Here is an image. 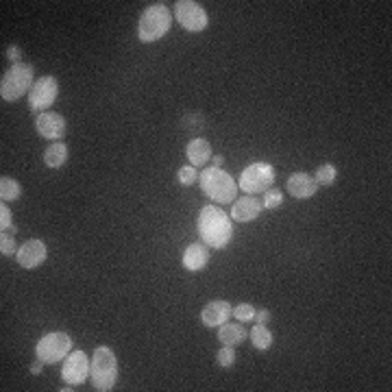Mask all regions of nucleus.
<instances>
[{
	"label": "nucleus",
	"mask_w": 392,
	"mask_h": 392,
	"mask_svg": "<svg viewBox=\"0 0 392 392\" xmlns=\"http://www.w3.org/2000/svg\"><path fill=\"white\" fill-rule=\"evenodd\" d=\"M196 227H198L203 244H207L209 249L220 251L233 238V227H231L229 214H225L222 209H218L214 205H207V207L201 209Z\"/></svg>",
	"instance_id": "nucleus-1"
},
{
	"label": "nucleus",
	"mask_w": 392,
	"mask_h": 392,
	"mask_svg": "<svg viewBox=\"0 0 392 392\" xmlns=\"http://www.w3.org/2000/svg\"><path fill=\"white\" fill-rule=\"evenodd\" d=\"M33 85H35L33 66L18 61L3 74V81H0V96H3L5 102H16L24 94H29Z\"/></svg>",
	"instance_id": "nucleus-2"
},
{
	"label": "nucleus",
	"mask_w": 392,
	"mask_h": 392,
	"mask_svg": "<svg viewBox=\"0 0 392 392\" xmlns=\"http://www.w3.org/2000/svg\"><path fill=\"white\" fill-rule=\"evenodd\" d=\"M198 183H201L203 194L216 203H231V201H235V194H238L235 181L222 168H212V166L205 168L198 174Z\"/></svg>",
	"instance_id": "nucleus-3"
},
{
	"label": "nucleus",
	"mask_w": 392,
	"mask_h": 392,
	"mask_svg": "<svg viewBox=\"0 0 392 392\" xmlns=\"http://www.w3.org/2000/svg\"><path fill=\"white\" fill-rule=\"evenodd\" d=\"M172 26V13L166 5H150L144 9L138 22V37L144 44L162 40Z\"/></svg>",
	"instance_id": "nucleus-4"
},
{
	"label": "nucleus",
	"mask_w": 392,
	"mask_h": 392,
	"mask_svg": "<svg viewBox=\"0 0 392 392\" xmlns=\"http://www.w3.org/2000/svg\"><path fill=\"white\" fill-rule=\"evenodd\" d=\"M118 379V360L109 347H98L92 355V384L98 392H107Z\"/></svg>",
	"instance_id": "nucleus-5"
},
{
	"label": "nucleus",
	"mask_w": 392,
	"mask_h": 392,
	"mask_svg": "<svg viewBox=\"0 0 392 392\" xmlns=\"http://www.w3.org/2000/svg\"><path fill=\"white\" fill-rule=\"evenodd\" d=\"M70 351H72V338L66 331L46 333L35 347V355L44 364H57V362L66 360V355Z\"/></svg>",
	"instance_id": "nucleus-6"
},
{
	"label": "nucleus",
	"mask_w": 392,
	"mask_h": 392,
	"mask_svg": "<svg viewBox=\"0 0 392 392\" xmlns=\"http://www.w3.org/2000/svg\"><path fill=\"white\" fill-rule=\"evenodd\" d=\"M275 183V168L266 162H255L247 166L240 174V188L247 194H261L268 192Z\"/></svg>",
	"instance_id": "nucleus-7"
},
{
	"label": "nucleus",
	"mask_w": 392,
	"mask_h": 392,
	"mask_svg": "<svg viewBox=\"0 0 392 392\" xmlns=\"http://www.w3.org/2000/svg\"><path fill=\"white\" fill-rule=\"evenodd\" d=\"M57 96H59V81L55 76L44 74V76L37 78L35 85L29 92V107L33 112L44 114L46 109H50L52 105H55Z\"/></svg>",
	"instance_id": "nucleus-8"
},
{
	"label": "nucleus",
	"mask_w": 392,
	"mask_h": 392,
	"mask_svg": "<svg viewBox=\"0 0 392 392\" xmlns=\"http://www.w3.org/2000/svg\"><path fill=\"white\" fill-rule=\"evenodd\" d=\"M174 13L179 24L190 33H201L207 29V22H209L207 11L198 3H194V0H179L174 5Z\"/></svg>",
	"instance_id": "nucleus-9"
},
{
	"label": "nucleus",
	"mask_w": 392,
	"mask_h": 392,
	"mask_svg": "<svg viewBox=\"0 0 392 392\" xmlns=\"http://www.w3.org/2000/svg\"><path fill=\"white\" fill-rule=\"evenodd\" d=\"M92 373V362L88 357V353L83 351H70L64 360V369H61V377L68 386H81L88 375Z\"/></svg>",
	"instance_id": "nucleus-10"
},
{
	"label": "nucleus",
	"mask_w": 392,
	"mask_h": 392,
	"mask_svg": "<svg viewBox=\"0 0 392 392\" xmlns=\"http://www.w3.org/2000/svg\"><path fill=\"white\" fill-rule=\"evenodd\" d=\"M35 129L44 140L59 142L66 136V118L57 112H44L37 116Z\"/></svg>",
	"instance_id": "nucleus-11"
},
{
	"label": "nucleus",
	"mask_w": 392,
	"mask_h": 392,
	"mask_svg": "<svg viewBox=\"0 0 392 392\" xmlns=\"http://www.w3.org/2000/svg\"><path fill=\"white\" fill-rule=\"evenodd\" d=\"M48 257V251H46V244L37 238L33 240H26L20 249H18V264L26 271H33V268H40Z\"/></svg>",
	"instance_id": "nucleus-12"
},
{
	"label": "nucleus",
	"mask_w": 392,
	"mask_h": 392,
	"mask_svg": "<svg viewBox=\"0 0 392 392\" xmlns=\"http://www.w3.org/2000/svg\"><path fill=\"white\" fill-rule=\"evenodd\" d=\"M261 209H264V203L259 198H255L253 194H247L238 201H233V207H231V220L235 222H251L255 220Z\"/></svg>",
	"instance_id": "nucleus-13"
},
{
	"label": "nucleus",
	"mask_w": 392,
	"mask_h": 392,
	"mask_svg": "<svg viewBox=\"0 0 392 392\" xmlns=\"http://www.w3.org/2000/svg\"><path fill=\"white\" fill-rule=\"evenodd\" d=\"M231 303L229 301H209L201 309V321L205 327H220L231 319Z\"/></svg>",
	"instance_id": "nucleus-14"
},
{
	"label": "nucleus",
	"mask_w": 392,
	"mask_h": 392,
	"mask_svg": "<svg viewBox=\"0 0 392 392\" xmlns=\"http://www.w3.org/2000/svg\"><path fill=\"white\" fill-rule=\"evenodd\" d=\"M285 190H287V194H290V196L305 201V198H311L314 194H316L319 186H316V181H314L311 174H307V172H295V174H290V179H287Z\"/></svg>",
	"instance_id": "nucleus-15"
},
{
	"label": "nucleus",
	"mask_w": 392,
	"mask_h": 392,
	"mask_svg": "<svg viewBox=\"0 0 392 392\" xmlns=\"http://www.w3.org/2000/svg\"><path fill=\"white\" fill-rule=\"evenodd\" d=\"M209 261V247L203 244V242H194L186 249V253H183V266H186V271L190 273H198L207 266Z\"/></svg>",
	"instance_id": "nucleus-16"
},
{
	"label": "nucleus",
	"mask_w": 392,
	"mask_h": 392,
	"mask_svg": "<svg viewBox=\"0 0 392 392\" xmlns=\"http://www.w3.org/2000/svg\"><path fill=\"white\" fill-rule=\"evenodd\" d=\"M186 155H188L190 166L201 168L212 160V144H209L207 140H203V138H194V140H190V144L186 148Z\"/></svg>",
	"instance_id": "nucleus-17"
},
{
	"label": "nucleus",
	"mask_w": 392,
	"mask_h": 392,
	"mask_svg": "<svg viewBox=\"0 0 392 392\" xmlns=\"http://www.w3.org/2000/svg\"><path fill=\"white\" fill-rule=\"evenodd\" d=\"M249 331L244 329L242 323H225L218 327V340L222 343V347H238L247 340Z\"/></svg>",
	"instance_id": "nucleus-18"
},
{
	"label": "nucleus",
	"mask_w": 392,
	"mask_h": 392,
	"mask_svg": "<svg viewBox=\"0 0 392 392\" xmlns=\"http://www.w3.org/2000/svg\"><path fill=\"white\" fill-rule=\"evenodd\" d=\"M68 155H70L68 146L64 142H55V144H50L44 150V164L48 168H55L57 170V168H61L68 162Z\"/></svg>",
	"instance_id": "nucleus-19"
},
{
	"label": "nucleus",
	"mask_w": 392,
	"mask_h": 392,
	"mask_svg": "<svg viewBox=\"0 0 392 392\" xmlns=\"http://www.w3.org/2000/svg\"><path fill=\"white\" fill-rule=\"evenodd\" d=\"M251 343H253V347L257 349V351H268L271 347H273V333L268 331V327L266 325H255L253 329H251Z\"/></svg>",
	"instance_id": "nucleus-20"
},
{
	"label": "nucleus",
	"mask_w": 392,
	"mask_h": 392,
	"mask_svg": "<svg viewBox=\"0 0 392 392\" xmlns=\"http://www.w3.org/2000/svg\"><path fill=\"white\" fill-rule=\"evenodd\" d=\"M20 183L11 177H3L0 179V198H3V203H11L16 198H20Z\"/></svg>",
	"instance_id": "nucleus-21"
},
{
	"label": "nucleus",
	"mask_w": 392,
	"mask_h": 392,
	"mask_svg": "<svg viewBox=\"0 0 392 392\" xmlns=\"http://www.w3.org/2000/svg\"><path fill=\"white\" fill-rule=\"evenodd\" d=\"M338 179V168L333 164H323L319 166L316 174H314V181H316V186H323V188H329L333 186Z\"/></svg>",
	"instance_id": "nucleus-22"
},
{
	"label": "nucleus",
	"mask_w": 392,
	"mask_h": 392,
	"mask_svg": "<svg viewBox=\"0 0 392 392\" xmlns=\"http://www.w3.org/2000/svg\"><path fill=\"white\" fill-rule=\"evenodd\" d=\"M18 244H16V235L13 231H0V253L5 257H13L18 255Z\"/></svg>",
	"instance_id": "nucleus-23"
},
{
	"label": "nucleus",
	"mask_w": 392,
	"mask_h": 392,
	"mask_svg": "<svg viewBox=\"0 0 392 392\" xmlns=\"http://www.w3.org/2000/svg\"><path fill=\"white\" fill-rule=\"evenodd\" d=\"M177 181L181 183L183 188H190L198 181V174H196V168L194 166H181L179 172H177Z\"/></svg>",
	"instance_id": "nucleus-24"
},
{
	"label": "nucleus",
	"mask_w": 392,
	"mask_h": 392,
	"mask_svg": "<svg viewBox=\"0 0 392 392\" xmlns=\"http://www.w3.org/2000/svg\"><path fill=\"white\" fill-rule=\"evenodd\" d=\"M231 314H233V319H238L240 323H249L255 319V307L251 303H240L231 309Z\"/></svg>",
	"instance_id": "nucleus-25"
},
{
	"label": "nucleus",
	"mask_w": 392,
	"mask_h": 392,
	"mask_svg": "<svg viewBox=\"0 0 392 392\" xmlns=\"http://www.w3.org/2000/svg\"><path fill=\"white\" fill-rule=\"evenodd\" d=\"M11 209L7 207V203H0V231H13L16 233V225L11 218Z\"/></svg>",
	"instance_id": "nucleus-26"
},
{
	"label": "nucleus",
	"mask_w": 392,
	"mask_h": 392,
	"mask_svg": "<svg viewBox=\"0 0 392 392\" xmlns=\"http://www.w3.org/2000/svg\"><path fill=\"white\" fill-rule=\"evenodd\" d=\"M216 362H218V366H222V369H231V366L235 364V351H233V347H222L216 353Z\"/></svg>",
	"instance_id": "nucleus-27"
},
{
	"label": "nucleus",
	"mask_w": 392,
	"mask_h": 392,
	"mask_svg": "<svg viewBox=\"0 0 392 392\" xmlns=\"http://www.w3.org/2000/svg\"><path fill=\"white\" fill-rule=\"evenodd\" d=\"M261 203H264L266 209H277V207H281V203H283V194H281L279 190H268V192H266V198L261 201Z\"/></svg>",
	"instance_id": "nucleus-28"
},
{
	"label": "nucleus",
	"mask_w": 392,
	"mask_h": 392,
	"mask_svg": "<svg viewBox=\"0 0 392 392\" xmlns=\"http://www.w3.org/2000/svg\"><path fill=\"white\" fill-rule=\"evenodd\" d=\"M253 321H257L259 325H266L271 321V311L268 309H255V319Z\"/></svg>",
	"instance_id": "nucleus-29"
},
{
	"label": "nucleus",
	"mask_w": 392,
	"mask_h": 392,
	"mask_svg": "<svg viewBox=\"0 0 392 392\" xmlns=\"http://www.w3.org/2000/svg\"><path fill=\"white\" fill-rule=\"evenodd\" d=\"M7 57H9L13 64H18L20 57H22V50H20L18 46H9V48H7Z\"/></svg>",
	"instance_id": "nucleus-30"
},
{
	"label": "nucleus",
	"mask_w": 392,
	"mask_h": 392,
	"mask_svg": "<svg viewBox=\"0 0 392 392\" xmlns=\"http://www.w3.org/2000/svg\"><path fill=\"white\" fill-rule=\"evenodd\" d=\"M42 371H44V362H42V360H37V362L31 366V373H33V375H42Z\"/></svg>",
	"instance_id": "nucleus-31"
},
{
	"label": "nucleus",
	"mask_w": 392,
	"mask_h": 392,
	"mask_svg": "<svg viewBox=\"0 0 392 392\" xmlns=\"http://www.w3.org/2000/svg\"><path fill=\"white\" fill-rule=\"evenodd\" d=\"M222 164H225V157H222V155H216V157H214L212 168H222Z\"/></svg>",
	"instance_id": "nucleus-32"
}]
</instances>
